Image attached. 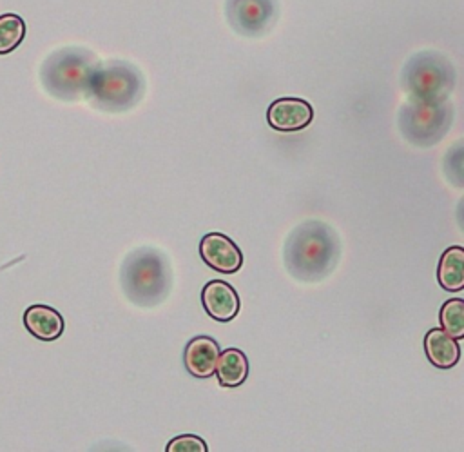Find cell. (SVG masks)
<instances>
[{
  "instance_id": "6da1fadb",
  "label": "cell",
  "mask_w": 464,
  "mask_h": 452,
  "mask_svg": "<svg viewBox=\"0 0 464 452\" xmlns=\"http://www.w3.org/2000/svg\"><path fill=\"white\" fill-rule=\"evenodd\" d=\"M339 256V240L335 231L310 220L297 225L285 245V263L288 272L301 281H317L332 272Z\"/></svg>"
},
{
  "instance_id": "7a4b0ae2",
  "label": "cell",
  "mask_w": 464,
  "mask_h": 452,
  "mask_svg": "<svg viewBox=\"0 0 464 452\" xmlns=\"http://www.w3.org/2000/svg\"><path fill=\"white\" fill-rule=\"evenodd\" d=\"M172 283L167 260L150 247L130 252L121 267V285L125 296L140 307H154L161 303Z\"/></svg>"
},
{
  "instance_id": "3957f363",
  "label": "cell",
  "mask_w": 464,
  "mask_h": 452,
  "mask_svg": "<svg viewBox=\"0 0 464 452\" xmlns=\"http://www.w3.org/2000/svg\"><path fill=\"white\" fill-rule=\"evenodd\" d=\"M98 62L100 60L83 47H62L45 58L40 69L42 84L49 94L60 100L72 102L85 98Z\"/></svg>"
},
{
  "instance_id": "277c9868",
  "label": "cell",
  "mask_w": 464,
  "mask_h": 452,
  "mask_svg": "<svg viewBox=\"0 0 464 452\" xmlns=\"http://www.w3.org/2000/svg\"><path fill=\"white\" fill-rule=\"evenodd\" d=\"M145 84L141 73L129 62H98L85 98L98 109L120 113L132 107L143 94Z\"/></svg>"
},
{
  "instance_id": "5b68a950",
  "label": "cell",
  "mask_w": 464,
  "mask_h": 452,
  "mask_svg": "<svg viewBox=\"0 0 464 452\" xmlns=\"http://www.w3.org/2000/svg\"><path fill=\"white\" fill-rule=\"evenodd\" d=\"M402 85L415 100H448L455 85V69L440 53L422 51L408 60Z\"/></svg>"
},
{
  "instance_id": "8992f818",
  "label": "cell",
  "mask_w": 464,
  "mask_h": 452,
  "mask_svg": "<svg viewBox=\"0 0 464 452\" xmlns=\"http://www.w3.org/2000/svg\"><path fill=\"white\" fill-rule=\"evenodd\" d=\"M399 125L408 142L419 147L437 143L451 125V105L448 100L410 98L399 113Z\"/></svg>"
},
{
  "instance_id": "52a82bcc",
  "label": "cell",
  "mask_w": 464,
  "mask_h": 452,
  "mask_svg": "<svg viewBox=\"0 0 464 452\" xmlns=\"http://www.w3.org/2000/svg\"><path fill=\"white\" fill-rule=\"evenodd\" d=\"M227 20L246 36L266 33L277 18V0H227Z\"/></svg>"
},
{
  "instance_id": "ba28073f",
  "label": "cell",
  "mask_w": 464,
  "mask_h": 452,
  "mask_svg": "<svg viewBox=\"0 0 464 452\" xmlns=\"http://www.w3.org/2000/svg\"><path fill=\"white\" fill-rule=\"evenodd\" d=\"M201 260L221 274L237 272L243 265V254L239 247L223 232H208L199 241Z\"/></svg>"
},
{
  "instance_id": "9c48e42d",
  "label": "cell",
  "mask_w": 464,
  "mask_h": 452,
  "mask_svg": "<svg viewBox=\"0 0 464 452\" xmlns=\"http://www.w3.org/2000/svg\"><path fill=\"white\" fill-rule=\"evenodd\" d=\"M314 109L303 98H277L266 111L268 125L277 133H295L310 125Z\"/></svg>"
},
{
  "instance_id": "30bf717a",
  "label": "cell",
  "mask_w": 464,
  "mask_h": 452,
  "mask_svg": "<svg viewBox=\"0 0 464 452\" xmlns=\"http://www.w3.org/2000/svg\"><path fill=\"white\" fill-rule=\"evenodd\" d=\"M205 312L221 323L232 321L239 312V296L232 285L221 280L208 281L201 290Z\"/></svg>"
},
{
  "instance_id": "8fae6325",
  "label": "cell",
  "mask_w": 464,
  "mask_h": 452,
  "mask_svg": "<svg viewBox=\"0 0 464 452\" xmlns=\"http://www.w3.org/2000/svg\"><path fill=\"white\" fill-rule=\"evenodd\" d=\"M218 354H219V345L216 339L208 336H196L185 347V352H183L185 368L194 378L207 379L214 376Z\"/></svg>"
},
{
  "instance_id": "7c38bea8",
  "label": "cell",
  "mask_w": 464,
  "mask_h": 452,
  "mask_svg": "<svg viewBox=\"0 0 464 452\" xmlns=\"http://www.w3.org/2000/svg\"><path fill=\"white\" fill-rule=\"evenodd\" d=\"M24 325L31 336L42 341H54L63 334L65 321L62 314L49 305H31L24 312Z\"/></svg>"
},
{
  "instance_id": "4fadbf2b",
  "label": "cell",
  "mask_w": 464,
  "mask_h": 452,
  "mask_svg": "<svg viewBox=\"0 0 464 452\" xmlns=\"http://www.w3.org/2000/svg\"><path fill=\"white\" fill-rule=\"evenodd\" d=\"M424 350L431 365L437 368H451L460 358V347L455 338L442 329H431L424 336Z\"/></svg>"
},
{
  "instance_id": "5bb4252c",
  "label": "cell",
  "mask_w": 464,
  "mask_h": 452,
  "mask_svg": "<svg viewBox=\"0 0 464 452\" xmlns=\"http://www.w3.org/2000/svg\"><path fill=\"white\" fill-rule=\"evenodd\" d=\"M214 374L221 387H239L248 378V359L246 354L239 349H225L218 354Z\"/></svg>"
},
{
  "instance_id": "9a60e30c",
  "label": "cell",
  "mask_w": 464,
  "mask_h": 452,
  "mask_svg": "<svg viewBox=\"0 0 464 452\" xmlns=\"http://www.w3.org/2000/svg\"><path fill=\"white\" fill-rule=\"evenodd\" d=\"M437 280L442 289L457 292L464 289V249L453 245L446 249L439 260Z\"/></svg>"
},
{
  "instance_id": "2e32d148",
  "label": "cell",
  "mask_w": 464,
  "mask_h": 452,
  "mask_svg": "<svg viewBox=\"0 0 464 452\" xmlns=\"http://www.w3.org/2000/svg\"><path fill=\"white\" fill-rule=\"evenodd\" d=\"M25 22L14 13L0 15V54L14 51L25 38Z\"/></svg>"
},
{
  "instance_id": "e0dca14e",
  "label": "cell",
  "mask_w": 464,
  "mask_h": 452,
  "mask_svg": "<svg viewBox=\"0 0 464 452\" xmlns=\"http://www.w3.org/2000/svg\"><path fill=\"white\" fill-rule=\"evenodd\" d=\"M440 325L446 334L457 341L464 338V300H448L440 309Z\"/></svg>"
},
{
  "instance_id": "ac0fdd59",
  "label": "cell",
  "mask_w": 464,
  "mask_h": 452,
  "mask_svg": "<svg viewBox=\"0 0 464 452\" xmlns=\"http://www.w3.org/2000/svg\"><path fill=\"white\" fill-rule=\"evenodd\" d=\"M167 452H207V445L199 436L181 434L169 441Z\"/></svg>"
}]
</instances>
